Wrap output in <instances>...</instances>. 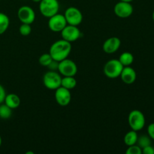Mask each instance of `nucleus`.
Returning a JSON list of instances; mask_svg holds the SVG:
<instances>
[{"label":"nucleus","instance_id":"1","mask_svg":"<svg viewBox=\"0 0 154 154\" xmlns=\"http://www.w3.org/2000/svg\"><path fill=\"white\" fill-rule=\"evenodd\" d=\"M72 51V43L61 39L58 40L51 45L49 50V54L52 57L53 60L60 62L68 58Z\"/></svg>","mask_w":154,"mask_h":154},{"label":"nucleus","instance_id":"2","mask_svg":"<svg viewBox=\"0 0 154 154\" xmlns=\"http://www.w3.org/2000/svg\"><path fill=\"white\" fill-rule=\"evenodd\" d=\"M124 66L121 64L119 60L113 59L107 62L104 66L103 72L105 76L111 79H115L120 76L122 70Z\"/></svg>","mask_w":154,"mask_h":154},{"label":"nucleus","instance_id":"3","mask_svg":"<svg viewBox=\"0 0 154 154\" xmlns=\"http://www.w3.org/2000/svg\"><path fill=\"white\" fill-rule=\"evenodd\" d=\"M60 9L58 0H42L39 2V11L45 17L50 18L57 14Z\"/></svg>","mask_w":154,"mask_h":154},{"label":"nucleus","instance_id":"4","mask_svg":"<svg viewBox=\"0 0 154 154\" xmlns=\"http://www.w3.org/2000/svg\"><path fill=\"white\" fill-rule=\"evenodd\" d=\"M128 123L132 130L138 132L145 126V117L139 110H133L129 113L128 117Z\"/></svg>","mask_w":154,"mask_h":154},{"label":"nucleus","instance_id":"5","mask_svg":"<svg viewBox=\"0 0 154 154\" xmlns=\"http://www.w3.org/2000/svg\"><path fill=\"white\" fill-rule=\"evenodd\" d=\"M61 75L56 71H51L46 72L43 77V84L47 89L51 90H56L61 87Z\"/></svg>","mask_w":154,"mask_h":154},{"label":"nucleus","instance_id":"6","mask_svg":"<svg viewBox=\"0 0 154 154\" xmlns=\"http://www.w3.org/2000/svg\"><path fill=\"white\" fill-rule=\"evenodd\" d=\"M58 71L63 76H75L78 72V66L72 60L66 58L59 62Z\"/></svg>","mask_w":154,"mask_h":154},{"label":"nucleus","instance_id":"7","mask_svg":"<svg viewBox=\"0 0 154 154\" xmlns=\"http://www.w3.org/2000/svg\"><path fill=\"white\" fill-rule=\"evenodd\" d=\"M64 17L67 24L78 26L83 21V14L81 11L76 7H69L66 10Z\"/></svg>","mask_w":154,"mask_h":154},{"label":"nucleus","instance_id":"8","mask_svg":"<svg viewBox=\"0 0 154 154\" xmlns=\"http://www.w3.org/2000/svg\"><path fill=\"white\" fill-rule=\"evenodd\" d=\"M60 32H61L62 38L70 43L76 42L81 36V32L78 26L69 25V24H67Z\"/></svg>","mask_w":154,"mask_h":154},{"label":"nucleus","instance_id":"9","mask_svg":"<svg viewBox=\"0 0 154 154\" xmlns=\"http://www.w3.org/2000/svg\"><path fill=\"white\" fill-rule=\"evenodd\" d=\"M67 25V22L65 18L64 14L57 13V14L51 17L48 20V27L50 29L54 32H61Z\"/></svg>","mask_w":154,"mask_h":154},{"label":"nucleus","instance_id":"10","mask_svg":"<svg viewBox=\"0 0 154 154\" xmlns=\"http://www.w3.org/2000/svg\"><path fill=\"white\" fill-rule=\"evenodd\" d=\"M133 6L131 2L120 1L115 5L114 8V11L116 16L120 18H128L133 13Z\"/></svg>","mask_w":154,"mask_h":154},{"label":"nucleus","instance_id":"11","mask_svg":"<svg viewBox=\"0 0 154 154\" xmlns=\"http://www.w3.org/2000/svg\"><path fill=\"white\" fill-rule=\"evenodd\" d=\"M17 17L22 23L32 24L35 20V13L30 6H21L17 11Z\"/></svg>","mask_w":154,"mask_h":154},{"label":"nucleus","instance_id":"12","mask_svg":"<svg viewBox=\"0 0 154 154\" xmlns=\"http://www.w3.org/2000/svg\"><path fill=\"white\" fill-rule=\"evenodd\" d=\"M55 100L59 105L66 107L69 105L72 100L70 90L65 87H60L55 90Z\"/></svg>","mask_w":154,"mask_h":154},{"label":"nucleus","instance_id":"13","mask_svg":"<svg viewBox=\"0 0 154 154\" xmlns=\"http://www.w3.org/2000/svg\"><path fill=\"white\" fill-rule=\"evenodd\" d=\"M120 45H121L120 39L114 36V37L108 38L105 41L103 46H102V49H103L104 52L106 54H112L118 51L119 48H120Z\"/></svg>","mask_w":154,"mask_h":154},{"label":"nucleus","instance_id":"14","mask_svg":"<svg viewBox=\"0 0 154 154\" xmlns=\"http://www.w3.org/2000/svg\"><path fill=\"white\" fill-rule=\"evenodd\" d=\"M122 81L126 84H132L137 78L136 72L131 66H125L120 74Z\"/></svg>","mask_w":154,"mask_h":154},{"label":"nucleus","instance_id":"15","mask_svg":"<svg viewBox=\"0 0 154 154\" xmlns=\"http://www.w3.org/2000/svg\"><path fill=\"white\" fill-rule=\"evenodd\" d=\"M4 102L6 105H8L12 110L16 109L20 105V99L17 94L10 93V94L6 95Z\"/></svg>","mask_w":154,"mask_h":154},{"label":"nucleus","instance_id":"16","mask_svg":"<svg viewBox=\"0 0 154 154\" xmlns=\"http://www.w3.org/2000/svg\"><path fill=\"white\" fill-rule=\"evenodd\" d=\"M77 86V81L74 76H63L61 81V87L69 90H73Z\"/></svg>","mask_w":154,"mask_h":154},{"label":"nucleus","instance_id":"17","mask_svg":"<svg viewBox=\"0 0 154 154\" xmlns=\"http://www.w3.org/2000/svg\"><path fill=\"white\" fill-rule=\"evenodd\" d=\"M138 138V135L136 131L132 130H132L128 132L125 135L124 138H123V141H124L125 144L129 147V146H132V145H134V144H136Z\"/></svg>","mask_w":154,"mask_h":154},{"label":"nucleus","instance_id":"18","mask_svg":"<svg viewBox=\"0 0 154 154\" xmlns=\"http://www.w3.org/2000/svg\"><path fill=\"white\" fill-rule=\"evenodd\" d=\"M118 60L124 67L125 66H130L134 62V57L131 53L123 52L120 54Z\"/></svg>","mask_w":154,"mask_h":154},{"label":"nucleus","instance_id":"19","mask_svg":"<svg viewBox=\"0 0 154 154\" xmlns=\"http://www.w3.org/2000/svg\"><path fill=\"white\" fill-rule=\"evenodd\" d=\"M10 24V20L7 14L0 12V35L7 31Z\"/></svg>","mask_w":154,"mask_h":154},{"label":"nucleus","instance_id":"20","mask_svg":"<svg viewBox=\"0 0 154 154\" xmlns=\"http://www.w3.org/2000/svg\"><path fill=\"white\" fill-rule=\"evenodd\" d=\"M12 115V109L5 104H0V118L8 120Z\"/></svg>","mask_w":154,"mask_h":154},{"label":"nucleus","instance_id":"21","mask_svg":"<svg viewBox=\"0 0 154 154\" xmlns=\"http://www.w3.org/2000/svg\"><path fill=\"white\" fill-rule=\"evenodd\" d=\"M151 140L152 139L149 137L148 135H142L138 138L136 144H138L142 149L147 146L151 145Z\"/></svg>","mask_w":154,"mask_h":154},{"label":"nucleus","instance_id":"22","mask_svg":"<svg viewBox=\"0 0 154 154\" xmlns=\"http://www.w3.org/2000/svg\"><path fill=\"white\" fill-rule=\"evenodd\" d=\"M52 61L53 58L49 53L48 54H43L40 56L38 59L39 64L42 66H45V67H48Z\"/></svg>","mask_w":154,"mask_h":154},{"label":"nucleus","instance_id":"23","mask_svg":"<svg viewBox=\"0 0 154 154\" xmlns=\"http://www.w3.org/2000/svg\"><path fill=\"white\" fill-rule=\"evenodd\" d=\"M20 34L23 36H28L31 34L32 27L31 24L28 23H22L19 28Z\"/></svg>","mask_w":154,"mask_h":154},{"label":"nucleus","instance_id":"24","mask_svg":"<svg viewBox=\"0 0 154 154\" xmlns=\"http://www.w3.org/2000/svg\"><path fill=\"white\" fill-rule=\"evenodd\" d=\"M126 154H141L142 153V149L138 145V144H134V145L129 146L126 151Z\"/></svg>","mask_w":154,"mask_h":154},{"label":"nucleus","instance_id":"25","mask_svg":"<svg viewBox=\"0 0 154 154\" xmlns=\"http://www.w3.org/2000/svg\"><path fill=\"white\" fill-rule=\"evenodd\" d=\"M147 134L149 137L154 141V123H150L147 127Z\"/></svg>","mask_w":154,"mask_h":154},{"label":"nucleus","instance_id":"26","mask_svg":"<svg viewBox=\"0 0 154 154\" xmlns=\"http://www.w3.org/2000/svg\"><path fill=\"white\" fill-rule=\"evenodd\" d=\"M58 66H59V62L57 61V60H53V61L50 63V65L48 66V68L51 71H57L58 70Z\"/></svg>","mask_w":154,"mask_h":154},{"label":"nucleus","instance_id":"27","mask_svg":"<svg viewBox=\"0 0 154 154\" xmlns=\"http://www.w3.org/2000/svg\"><path fill=\"white\" fill-rule=\"evenodd\" d=\"M142 153L144 154H154V147L152 145L147 146L142 148Z\"/></svg>","mask_w":154,"mask_h":154},{"label":"nucleus","instance_id":"28","mask_svg":"<svg viewBox=\"0 0 154 154\" xmlns=\"http://www.w3.org/2000/svg\"><path fill=\"white\" fill-rule=\"evenodd\" d=\"M5 96H6V93H5V88L1 85V84H0V104L4 102Z\"/></svg>","mask_w":154,"mask_h":154},{"label":"nucleus","instance_id":"29","mask_svg":"<svg viewBox=\"0 0 154 154\" xmlns=\"http://www.w3.org/2000/svg\"><path fill=\"white\" fill-rule=\"evenodd\" d=\"M120 1L126 2H132V1H134V0H120Z\"/></svg>","mask_w":154,"mask_h":154},{"label":"nucleus","instance_id":"30","mask_svg":"<svg viewBox=\"0 0 154 154\" xmlns=\"http://www.w3.org/2000/svg\"><path fill=\"white\" fill-rule=\"evenodd\" d=\"M2 137L1 135H0V147H1L2 146Z\"/></svg>","mask_w":154,"mask_h":154},{"label":"nucleus","instance_id":"31","mask_svg":"<svg viewBox=\"0 0 154 154\" xmlns=\"http://www.w3.org/2000/svg\"><path fill=\"white\" fill-rule=\"evenodd\" d=\"M32 1L34 2H40L42 0H32Z\"/></svg>","mask_w":154,"mask_h":154},{"label":"nucleus","instance_id":"32","mask_svg":"<svg viewBox=\"0 0 154 154\" xmlns=\"http://www.w3.org/2000/svg\"><path fill=\"white\" fill-rule=\"evenodd\" d=\"M152 17H153V21H154V11H153V14H152Z\"/></svg>","mask_w":154,"mask_h":154}]
</instances>
